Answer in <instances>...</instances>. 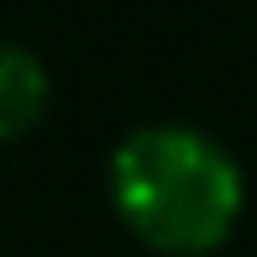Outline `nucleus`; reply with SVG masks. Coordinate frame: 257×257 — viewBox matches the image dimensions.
Segmentation results:
<instances>
[{"instance_id":"nucleus-1","label":"nucleus","mask_w":257,"mask_h":257,"mask_svg":"<svg viewBox=\"0 0 257 257\" xmlns=\"http://www.w3.org/2000/svg\"><path fill=\"white\" fill-rule=\"evenodd\" d=\"M105 189L115 220L158 257H215L247 210V179L231 147L184 121L126 132Z\"/></svg>"},{"instance_id":"nucleus-2","label":"nucleus","mask_w":257,"mask_h":257,"mask_svg":"<svg viewBox=\"0 0 257 257\" xmlns=\"http://www.w3.org/2000/svg\"><path fill=\"white\" fill-rule=\"evenodd\" d=\"M53 79L32 48L21 42H0V142H16L48 115Z\"/></svg>"}]
</instances>
